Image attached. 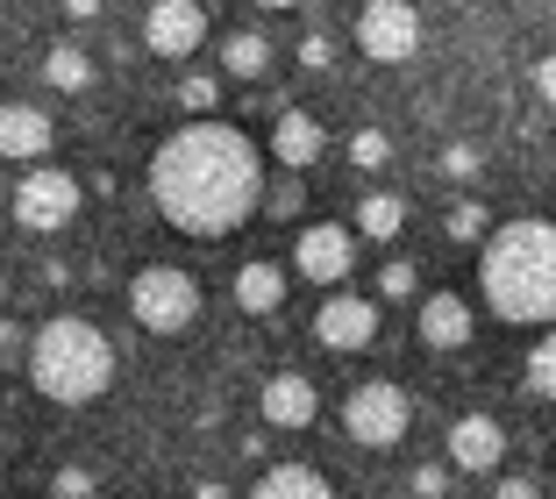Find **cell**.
Masks as SVG:
<instances>
[{"label":"cell","instance_id":"6da1fadb","mask_svg":"<svg viewBox=\"0 0 556 499\" xmlns=\"http://www.w3.org/2000/svg\"><path fill=\"white\" fill-rule=\"evenodd\" d=\"M264 200V150L236 122H186L150 150V208L164 228L222 242Z\"/></svg>","mask_w":556,"mask_h":499},{"label":"cell","instance_id":"7a4b0ae2","mask_svg":"<svg viewBox=\"0 0 556 499\" xmlns=\"http://www.w3.org/2000/svg\"><path fill=\"white\" fill-rule=\"evenodd\" d=\"M478 292L507 328H549L556 322V222L521 214L500 222L478 242Z\"/></svg>","mask_w":556,"mask_h":499},{"label":"cell","instance_id":"3957f363","mask_svg":"<svg viewBox=\"0 0 556 499\" xmlns=\"http://www.w3.org/2000/svg\"><path fill=\"white\" fill-rule=\"evenodd\" d=\"M29 386L43 392L50 407H86L115 386V342L100 336L86 314H50L29 336Z\"/></svg>","mask_w":556,"mask_h":499},{"label":"cell","instance_id":"277c9868","mask_svg":"<svg viewBox=\"0 0 556 499\" xmlns=\"http://www.w3.org/2000/svg\"><path fill=\"white\" fill-rule=\"evenodd\" d=\"M129 314H136V328H150V336H186V328L200 322L193 272H179V264H143V272L129 278Z\"/></svg>","mask_w":556,"mask_h":499},{"label":"cell","instance_id":"5b68a950","mask_svg":"<svg viewBox=\"0 0 556 499\" xmlns=\"http://www.w3.org/2000/svg\"><path fill=\"white\" fill-rule=\"evenodd\" d=\"M407 428H414V400L393 378H364L343 400V435L357 450H393V442H407Z\"/></svg>","mask_w":556,"mask_h":499},{"label":"cell","instance_id":"8992f818","mask_svg":"<svg viewBox=\"0 0 556 499\" xmlns=\"http://www.w3.org/2000/svg\"><path fill=\"white\" fill-rule=\"evenodd\" d=\"M79 200H86V186L72 172H58V164H36V172L15 178V222L36 228V236L72 228V222H79Z\"/></svg>","mask_w":556,"mask_h":499},{"label":"cell","instance_id":"52a82bcc","mask_svg":"<svg viewBox=\"0 0 556 499\" xmlns=\"http://www.w3.org/2000/svg\"><path fill=\"white\" fill-rule=\"evenodd\" d=\"M357 50L371 65H407L414 50H421V8H407V0H371V8H357Z\"/></svg>","mask_w":556,"mask_h":499},{"label":"cell","instance_id":"ba28073f","mask_svg":"<svg viewBox=\"0 0 556 499\" xmlns=\"http://www.w3.org/2000/svg\"><path fill=\"white\" fill-rule=\"evenodd\" d=\"M314 342H321V350H336V357L371 350V342H378V300L336 286L321 307H314Z\"/></svg>","mask_w":556,"mask_h":499},{"label":"cell","instance_id":"9c48e42d","mask_svg":"<svg viewBox=\"0 0 556 499\" xmlns=\"http://www.w3.org/2000/svg\"><path fill=\"white\" fill-rule=\"evenodd\" d=\"M293 272L314 278V286H343V278L357 272V228H343V222H314V228H300V242H293Z\"/></svg>","mask_w":556,"mask_h":499},{"label":"cell","instance_id":"30bf717a","mask_svg":"<svg viewBox=\"0 0 556 499\" xmlns=\"http://www.w3.org/2000/svg\"><path fill=\"white\" fill-rule=\"evenodd\" d=\"M143 43L157 50V58H172V65L193 58V50L207 43V8H200V0H157L143 15Z\"/></svg>","mask_w":556,"mask_h":499},{"label":"cell","instance_id":"8fae6325","mask_svg":"<svg viewBox=\"0 0 556 499\" xmlns=\"http://www.w3.org/2000/svg\"><path fill=\"white\" fill-rule=\"evenodd\" d=\"M507 464V428L492 414H457L450 421V471H471V478H485V471Z\"/></svg>","mask_w":556,"mask_h":499},{"label":"cell","instance_id":"7c38bea8","mask_svg":"<svg viewBox=\"0 0 556 499\" xmlns=\"http://www.w3.org/2000/svg\"><path fill=\"white\" fill-rule=\"evenodd\" d=\"M278 158V172H307V164L328 158V129L314 122L307 108H278L271 114V144H264Z\"/></svg>","mask_w":556,"mask_h":499},{"label":"cell","instance_id":"4fadbf2b","mask_svg":"<svg viewBox=\"0 0 556 499\" xmlns=\"http://www.w3.org/2000/svg\"><path fill=\"white\" fill-rule=\"evenodd\" d=\"M257 414H264V428H314V414H321V392H314L307 371H278V378H264Z\"/></svg>","mask_w":556,"mask_h":499},{"label":"cell","instance_id":"5bb4252c","mask_svg":"<svg viewBox=\"0 0 556 499\" xmlns=\"http://www.w3.org/2000/svg\"><path fill=\"white\" fill-rule=\"evenodd\" d=\"M414 328H421V342L428 350H471V307L457 300V292H428L421 300V314H414Z\"/></svg>","mask_w":556,"mask_h":499},{"label":"cell","instance_id":"9a60e30c","mask_svg":"<svg viewBox=\"0 0 556 499\" xmlns=\"http://www.w3.org/2000/svg\"><path fill=\"white\" fill-rule=\"evenodd\" d=\"M50 114L36 108V100H8L0 108V158H43L50 150Z\"/></svg>","mask_w":556,"mask_h":499},{"label":"cell","instance_id":"2e32d148","mask_svg":"<svg viewBox=\"0 0 556 499\" xmlns=\"http://www.w3.org/2000/svg\"><path fill=\"white\" fill-rule=\"evenodd\" d=\"M250 499H336V485L321 478L314 464H264Z\"/></svg>","mask_w":556,"mask_h":499},{"label":"cell","instance_id":"e0dca14e","mask_svg":"<svg viewBox=\"0 0 556 499\" xmlns=\"http://www.w3.org/2000/svg\"><path fill=\"white\" fill-rule=\"evenodd\" d=\"M236 307H243V314H278V307H286V272H278L271 258H250L243 272H236Z\"/></svg>","mask_w":556,"mask_h":499},{"label":"cell","instance_id":"ac0fdd59","mask_svg":"<svg viewBox=\"0 0 556 499\" xmlns=\"http://www.w3.org/2000/svg\"><path fill=\"white\" fill-rule=\"evenodd\" d=\"M222 72H229V79H264V72H271V43H264V29H229V36H222Z\"/></svg>","mask_w":556,"mask_h":499},{"label":"cell","instance_id":"d6986e66","mask_svg":"<svg viewBox=\"0 0 556 499\" xmlns=\"http://www.w3.org/2000/svg\"><path fill=\"white\" fill-rule=\"evenodd\" d=\"M43 79H50V93H86V86H93V58H86V43H50L43 50Z\"/></svg>","mask_w":556,"mask_h":499},{"label":"cell","instance_id":"ffe728a7","mask_svg":"<svg viewBox=\"0 0 556 499\" xmlns=\"http://www.w3.org/2000/svg\"><path fill=\"white\" fill-rule=\"evenodd\" d=\"M400 228H407V200H400V194H364V200H357V236L393 242Z\"/></svg>","mask_w":556,"mask_h":499},{"label":"cell","instance_id":"44dd1931","mask_svg":"<svg viewBox=\"0 0 556 499\" xmlns=\"http://www.w3.org/2000/svg\"><path fill=\"white\" fill-rule=\"evenodd\" d=\"M442 236H450V242H485V236H492V208H485V200H471V194L450 200V214H442Z\"/></svg>","mask_w":556,"mask_h":499},{"label":"cell","instance_id":"7402d4cb","mask_svg":"<svg viewBox=\"0 0 556 499\" xmlns=\"http://www.w3.org/2000/svg\"><path fill=\"white\" fill-rule=\"evenodd\" d=\"M271 222H293L300 208H307V186H300V172H286V178H264V200H257Z\"/></svg>","mask_w":556,"mask_h":499},{"label":"cell","instance_id":"603a6c76","mask_svg":"<svg viewBox=\"0 0 556 499\" xmlns=\"http://www.w3.org/2000/svg\"><path fill=\"white\" fill-rule=\"evenodd\" d=\"M528 392H535V400H556V328L528 350Z\"/></svg>","mask_w":556,"mask_h":499},{"label":"cell","instance_id":"cb8c5ba5","mask_svg":"<svg viewBox=\"0 0 556 499\" xmlns=\"http://www.w3.org/2000/svg\"><path fill=\"white\" fill-rule=\"evenodd\" d=\"M350 164H357V172H386V164H393V136L386 129H357L350 136Z\"/></svg>","mask_w":556,"mask_h":499},{"label":"cell","instance_id":"d4e9b609","mask_svg":"<svg viewBox=\"0 0 556 499\" xmlns=\"http://www.w3.org/2000/svg\"><path fill=\"white\" fill-rule=\"evenodd\" d=\"M179 108L193 114V122H207V114L222 108V79H214V72H193V79L179 86Z\"/></svg>","mask_w":556,"mask_h":499},{"label":"cell","instance_id":"484cf974","mask_svg":"<svg viewBox=\"0 0 556 499\" xmlns=\"http://www.w3.org/2000/svg\"><path fill=\"white\" fill-rule=\"evenodd\" d=\"M378 292H386V300H414V292H421V264H414V258H393L386 272H378Z\"/></svg>","mask_w":556,"mask_h":499},{"label":"cell","instance_id":"4316f807","mask_svg":"<svg viewBox=\"0 0 556 499\" xmlns=\"http://www.w3.org/2000/svg\"><path fill=\"white\" fill-rule=\"evenodd\" d=\"M50 499H93V471H86V464L50 471Z\"/></svg>","mask_w":556,"mask_h":499},{"label":"cell","instance_id":"83f0119b","mask_svg":"<svg viewBox=\"0 0 556 499\" xmlns=\"http://www.w3.org/2000/svg\"><path fill=\"white\" fill-rule=\"evenodd\" d=\"M478 164H485V158H478V144H450V150H442V178H457V186H471Z\"/></svg>","mask_w":556,"mask_h":499},{"label":"cell","instance_id":"f1b7e54d","mask_svg":"<svg viewBox=\"0 0 556 499\" xmlns=\"http://www.w3.org/2000/svg\"><path fill=\"white\" fill-rule=\"evenodd\" d=\"M29 336H36V328H22V322H8V314H0V371H8V364H29Z\"/></svg>","mask_w":556,"mask_h":499},{"label":"cell","instance_id":"f546056e","mask_svg":"<svg viewBox=\"0 0 556 499\" xmlns=\"http://www.w3.org/2000/svg\"><path fill=\"white\" fill-rule=\"evenodd\" d=\"M407 492H414V499H442V492H450V464H414Z\"/></svg>","mask_w":556,"mask_h":499},{"label":"cell","instance_id":"4dcf8cb0","mask_svg":"<svg viewBox=\"0 0 556 499\" xmlns=\"http://www.w3.org/2000/svg\"><path fill=\"white\" fill-rule=\"evenodd\" d=\"M300 65H307V72H328V36H321V29L300 36Z\"/></svg>","mask_w":556,"mask_h":499},{"label":"cell","instance_id":"1f68e13d","mask_svg":"<svg viewBox=\"0 0 556 499\" xmlns=\"http://www.w3.org/2000/svg\"><path fill=\"white\" fill-rule=\"evenodd\" d=\"M492 499H542V492H535V478H500Z\"/></svg>","mask_w":556,"mask_h":499},{"label":"cell","instance_id":"d6a6232c","mask_svg":"<svg viewBox=\"0 0 556 499\" xmlns=\"http://www.w3.org/2000/svg\"><path fill=\"white\" fill-rule=\"evenodd\" d=\"M535 93H542V100H549V108H556V50H549V58H542V65H535Z\"/></svg>","mask_w":556,"mask_h":499},{"label":"cell","instance_id":"836d02e7","mask_svg":"<svg viewBox=\"0 0 556 499\" xmlns=\"http://www.w3.org/2000/svg\"><path fill=\"white\" fill-rule=\"evenodd\" d=\"M193 499H229V492H222L214 478H200V485H193Z\"/></svg>","mask_w":556,"mask_h":499}]
</instances>
